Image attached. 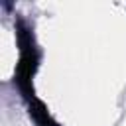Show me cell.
<instances>
[{
  "instance_id": "1",
  "label": "cell",
  "mask_w": 126,
  "mask_h": 126,
  "mask_svg": "<svg viewBox=\"0 0 126 126\" xmlns=\"http://www.w3.org/2000/svg\"><path fill=\"white\" fill-rule=\"evenodd\" d=\"M18 43H20V61H18V69H16V83H18L20 91L24 93V96L28 98V102H33L37 98L33 96L32 77L37 69V51L33 47L32 33L24 26H18Z\"/></svg>"
}]
</instances>
